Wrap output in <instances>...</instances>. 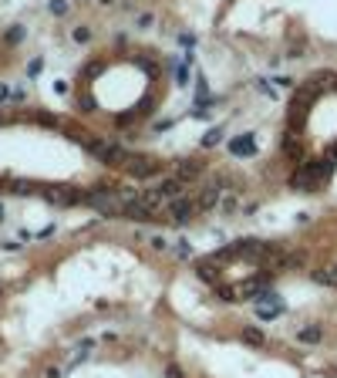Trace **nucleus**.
Segmentation results:
<instances>
[{"label":"nucleus","mask_w":337,"mask_h":378,"mask_svg":"<svg viewBox=\"0 0 337 378\" xmlns=\"http://www.w3.org/2000/svg\"><path fill=\"white\" fill-rule=\"evenodd\" d=\"M219 139H223V132H219V129H212V132H209V135H206V146H216V142H219Z\"/></svg>","instance_id":"11"},{"label":"nucleus","mask_w":337,"mask_h":378,"mask_svg":"<svg viewBox=\"0 0 337 378\" xmlns=\"http://www.w3.org/2000/svg\"><path fill=\"white\" fill-rule=\"evenodd\" d=\"M88 37H91L88 27H78V31H74V41H88Z\"/></svg>","instance_id":"13"},{"label":"nucleus","mask_w":337,"mask_h":378,"mask_svg":"<svg viewBox=\"0 0 337 378\" xmlns=\"http://www.w3.org/2000/svg\"><path fill=\"white\" fill-rule=\"evenodd\" d=\"M64 10H67L64 0H51V14H64Z\"/></svg>","instance_id":"12"},{"label":"nucleus","mask_w":337,"mask_h":378,"mask_svg":"<svg viewBox=\"0 0 337 378\" xmlns=\"http://www.w3.org/2000/svg\"><path fill=\"white\" fill-rule=\"evenodd\" d=\"M243 341H246V345H263V331H260V328H246V331H243Z\"/></svg>","instance_id":"9"},{"label":"nucleus","mask_w":337,"mask_h":378,"mask_svg":"<svg viewBox=\"0 0 337 378\" xmlns=\"http://www.w3.org/2000/svg\"><path fill=\"white\" fill-rule=\"evenodd\" d=\"M165 375H169V378H182V368H179V365H169V368H165Z\"/></svg>","instance_id":"14"},{"label":"nucleus","mask_w":337,"mask_h":378,"mask_svg":"<svg viewBox=\"0 0 337 378\" xmlns=\"http://www.w3.org/2000/svg\"><path fill=\"white\" fill-rule=\"evenodd\" d=\"M202 169H206V165H202L199 159H182V162L176 165V179H182V182H186V179H196Z\"/></svg>","instance_id":"3"},{"label":"nucleus","mask_w":337,"mask_h":378,"mask_svg":"<svg viewBox=\"0 0 337 378\" xmlns=\"http://www.w3.org/2000/svg\"><path fill=\"white\" fill-rule=\"evenodd\" d=\"M128 162H132V172L135 176H142V179L159 172V162H152V159H128Z\"/></svg>","instance_id":"4"},{"label":"nucleus","mask_w":337,"mask_h":378,"mask_svg":"<svg viewBox=\"0 0 337 378\" xmlns=\"http://www.w3.org/2000/svg\"><path fill=\"white\" fill-rule=\"evenodd\" d=\"M216 196H219V182H216V186H206V189H202L199 193V199H196V210H209V206H212V203H216Z\"/></svg>","instance_id":"5"},{"label":"nucleus","mask_w":337,"mask_h":378,"mask_svg":"<svg viewBox=\"0 0 337 378\" xmlns=\"http://www.w3.org/2000/svg\"><path fill=\"white\" fill-rule=\"evenodd\" d=\"M155 196H159V199H179V196H182V179H176V176H172V179H162V182L155 186Z\"/></svg>","instance_id":"2"},{"label":"nucleus","mask_w":337,"mask_h":378,"mask_svg":"<svg viewBox=\"0 0 337 378\" xmlns=\"http://www.w3.org/2000/svg\"><path fill=\"white\" fill-rule=\"evenodd\" d=\"M253 149H257V146H253L250 135H240V139L229 142V152H233V155H253Z\"/></svg>","instance_id":"6"},{"label":"nucleus","mask_w":337,"mask_h":378,"mask_svg":"<svg viewBox=\"0 0 337 378\" xmlns=\"http://www.w3.org/2000/svg\"><path fill=\"white\" fill-rule=\"evenodd\" d=\"M165 210H169V223H176V227L189 223V216H193V213H199V210H196V203H189V199H182V196H179V199H169V206H165Z\"/></svg>","instance_id":"1"},{"label":"nucleus","mask_w":337,"mask_h":378,"mask_svg":"<svg viewBox=\"0 0 337 378\" xmlns=\"http://www.w3.org/2000/svg\"><path fill=\"white\" fill-rule=\"evenodd\" d=\"M148 243H152L155 250H165V247H169V240H165V236H148Z\"/></svg>","instance_id":"10"},{"label":"nucleus","mask_w":337,"mask_h":378,"mask_svg":"<svg viewBox=\"0 0 337 378\" xmlns=\"http://www.w3.org/2000/svg\"><path fill=\"white\" fill-rule=\"evenodd\" d=\"M297 338H300L304 345H317V341L324 338V331H321V324H310V328H304V331H300Z\"/></svg>","instance_id":"7"},{"label":"nucleus","mask_w":337,"mask_h":378,"mask_svg":"<svg viewBox=\"0 0 337 378\" xmlns=\"http://www.w3.org/2000/svg\"><path fill=\"white\" fill-rule=\"evenodd\" d=\"M253 311H257V317H263V321H273V317L280 314V304H263V301H257V304H253Z\"/></svg>","instance_id":"8"}]
</instances>
